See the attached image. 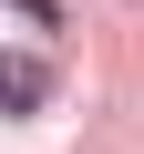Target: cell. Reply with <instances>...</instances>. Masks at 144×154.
Instances as JSON below:
<instances>
[{
	"label": "cell",
	"instance_id": "2",
	"mask_svg": "<svg viewBox=\"0 0 144 154\" xmlns=\"http://www.w3.org/2000/svg\"><path fill=\"white\" fill-rule=\"evenodd\" d=\"M11 21H31V31H52L62 11H52V0H11Z\"/></svg>",
	"mask_w": 144,
	"mask_h": 154
},
{
	"label": "cell",
	"instance_id": "1",
	"mask_svg": "<svg viewBox=\"0 0 144 154\" xmlns=\"http://www.w3.org/2000/svg\"><path fill=\"white\" fill-rule=\"evenodd\" d=\"M41 93H52L41 51H11V62H0V103H11V113H41Z\"/></svg>",
	"mask_w": 144,
	"mask_h": 154
}]
</instances>
